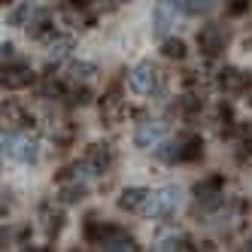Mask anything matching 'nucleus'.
<instances>
[{"label": "nucleus", "mask_w": 252, "mask_h": 252, "mask_svg": "<svg viewBox=\"0 0 252 252\" xmlns=\"http://www.w3.org/2000/svg\"><path fill=\"white\" fill-rule=\"evenodd\" d=\"M204 155V140L201 137H191L183 143V161H197Z\"/></svg>", "instance_id": "23"}, {"label": "nucleus", "mask_w": 252, "mask_h": 252, "mask_svg": "<svg viewBox=\"0 0 252 252\" xmlns=\"http://www.w3.org/2000/svg\"><path fill=\"white\" fill-rule=\"evenodd\" d=\"M3 152L22 164H33L40 158V143L25 131H3Z\"/></svg>", "instance_id": "2"}, {"label": "nucleus", "mask_w": 252, "mask_h": 252, "mask_svg": "<svg viewBox=\"0 0 252 252\" xmlns=\"http://www.w3.org/2000/svg\"><path fill=\"white\" fill-rule=\"evenodd\" d=\"M161 52H164V58H170V61H183L186 58V43L176 40V37H170V40L161 43Z\"/></svg>", "instance_id": "21"}, {"label": "nucleus", "mask_w": 252, "mask_h": 252, "mask_svg": "<svg viewBox=\"0 0 252 252\" xmlns=\"http://www.w3.org/2000/svg\"><path fill=\"white\" fill-rule=\"evenodd\" d=\"M167 134V125L164 122H143L137 125V131H134V143L140 149H155L161 140H164Z\"/></svg>", "instance_id": "5"}, {"label": "nucleus", "mask_w": 252, "mask_h": 252, "mask_svg": "<svg viewBox=\"0 0 252 252\" xmlns=\"http://www.w3.org/2000/svg\"><path fill=\"white\" fill-rule=\"evenodd\" d=\"M33 82V70L22 61H12V64H3V88L9 92H19V88H28Z\"/></svg>", "instance_id": "6"}, {"label": "nucleus", "mask_w": 252, "mask_h": 252, "mask_svg": "<svg viewBox=\"0 0 252 252\" xmlns=\"http://www.w3.org/2000/svg\"><path fill=\"white\" fill-rule=\"evenodd\" d=\"M249 249H252V237H249Z\"/></svg>", "instance_id": "28"}, {"label": "nucleus", "mask_w": 252, "mask_h": 252, "mask_svg": "<svg viewBox=\"0 0 252 252\" xmlns=\"http://www.w3.org/2000/svg\"><path fill=\"white\" fill-rule=\"evenodd\" d=\"M128 85L134 94H152L158 88V70L152 61H140L131 73H128Z\"/></svg>", "instance_id": "4"}, {"label": "nucleus", "mask_w": 252, "mask_h": 252, "mask_svg": "<svg viewBox=\"0 0 252 252\" xmlns=\"http://www.w3.org/2000/svg\"><path fill=\"white\" fill-rule=\"evenodd\" d=\"M94 76H97V67L88 61H70V67H67V79L73 85H88Z\"/></svg>", "instance_id": "15"}, {"label": "nucleus", "mask_w": 252, "mask_h": 252, "mask_svg": "<svg viewBox=\"0 0 252 252\" xmlns=\"http://www.w3.org/2000/svg\"><path fill=\"white\" fill-rule=\"evenodd\" d=\"M28 37L31 40H52L55 37V28H52V15L46 12V9H37L33 12V19L28 22Z\"/></svg>", "instance_id": "9"}, {"label": "nucleus", "mask_w": 252, "mask_h": 252, "mask_svg": "<svg viewBox=\"0 0 252 252\" xmlns=\"http://www.w3.org/2000/svg\"><path fill=\"white\" fill-rule=\"evenodd\" d=\"M155 249H161V252H186V249H191V240L186 237V234H176V231H170V234H161L158 237V243H155Z\"/></svg>", "instance_id": "16"}, {"label": "nucleus", "mask_w": 252, "mask_h": 252, "mask_svg": "<svg viewBox=\"0 0 252 252\" xmlns=\"http://www.w3.org/2000/svg\"><path fill=\"white\" fill-rule=\"evenodd\" d=\"M0 58H3V64H12L15 61V46L12 43H3V46H0Z\"/></svg>", "instance_id": "25"}, {"label": "nucleus", "mask_w": 252, "mask_h": 252, "mask_svg": "<svg viewBox=\"0 0 252 252\" xmlns=\"http://www.w3.org/2000/svg\"><path fill=\"white\" fill-rule=\"evenodd\" d=\"M222 183H225V179H222L219 173H213V176H207V179H204V183H197V186H194V194H197V201H201V197L222 194Z\"/></svg>", "instance_id": "20"}, {"label": "nucleus", "mask_w": 252, "mask_h": 252, "mask_svg": "<svg viewBox=\"0 0 252 252\" xmlns=\"http://www.w3.org/2000/svg\"><path fill=\"white\" fill-rule=\"evenodd\" d=\"M219 88L222 92H228V94H234V92H243L246 88V73H240L237 67H225V70H219Z\"/></svg>", "instance_id": "14"}, {"label": "nucleus", "mask_w": 252, "mask_h": 252, "mask_svg": "<svg viewBox=\"0 0 252 252\" xmlns=\"http://www.w3.org/2000/svg\"><path fill=\"white\" fill-rule=\"evenodd\" d=\"M73 52V37H52L49 40V61H64Z\"/></svg>", "instance_id": "18"}, {"label": "nucleus", "mask_w": 252, "mask_h": 252, "mask_svg": "<svg viewBox=\"0 0 252 252\" xmlns=\"http://www.w3.org/2000/svg\"><path fill=\"white\" fill-rule=\"evenodd\" d=\"M149 201V191L146 189H125L119 194V210H128V213H143V207H146Z\"/></svg>", "instance_id": "13"}, {"label": "nucleus", "mask_w": 252, "mask_h": 252, "mask_svg": "<svg viewBox=\"0 0 252 252\" xmlns=\"http://www.w3.org/2000/svg\"><path fill=\"white\" fill-rule=\"evenodd\" d=\"M125 100L119 97V92H110L103 100H100V119L106 122V125H119L122 119H125Z\"/></svg>", "instance_id": "10"}, {"label": "nucleus", "mask_w": 252, "mask_h": 252, "mask_svg": "<svg viewBox=\"0 0 252 252\" xmlns=\"http://www.w3.org/2000/svg\"><path fill=\"white\" fill-rule=\"evenodd\" d=\"M176 6L186 15H201V12H207L213 6V0H176Z\"/></svg>", "instance_id": "22"}, {"label": "nucleus", "mask_w": 252, "mask_h": 252, "mask_svg": "<svg viewBox=\"0 0 252 252\" xmlns=\"http://www.w3.org/2000/svg\"><path fill=\"white\" fill-rule=\"evenodd\" d=\"M3 3H9V0H3Z\"/></svg>", "instance_id": "29"}, {"label": "nucleus", "mask_w": 252, "mask_h": 252, "mask_svg": "<svg viewBox=\"0 0 252 252\" xmlns=\"http://www.w3.org/2000/svg\"><path fill=\"white\" fill-rule=\"evenodd\" d=\"M103 3H110V6H119V3H125V0H103Z\"/></svg>", "instance_id": "27"}, {"label": "nucleus", "mask_w": 252, "mask_h": 252, "mask_svg": "<svg viewBox=\"0 0 252 252\" xmlns=\"http://www.w3.org/2000/svg\"><path fill=\"white\" fill-rule=\"evenodd\" d=\"M155 158L164 161V164L183 161V143H158V146H155Z\"/></svg>", "instance_id": "19"}, {"label": "nucleus", "mask_w": 252, "mask_h": 252, "mask_svg": "<svg viewBox=\"0 0 252 252\" xmlns=\"http://www.w3.org/2000/svg\"><path fill=\"white\" fill-rule=\"evenodd\" d=\"M228 40H231L228 37V28L219 25V22H213V25L197 31V49H201L204 55H219V52L228 46Z\"/></svg>", "instance_id": "3"}, {"label": "nucleus", "mask_w": 252, "mask_h": 252, "mask_svg": "<svg viewBox=\"0 0 252 252\" xmlns=\"http://www.w3.org/2000/svg\"><path fill=\"white\" fill-rule=\"evenodd\" d=\"M246 9V0H234V6H231V12H243Z\"/></svg>", "instance_id": "26"}, {"label": "nucleus", "mask_w": 252, "mask_h": 252, "mask_svg": "<svg viewBox=\"0 0 252 252\" xmlns=\"http://www.w3.org/2000/svg\"><path fill=\"white\" fill-rule=\"evenodd\" d=\"M100 249H106V252H134V249H140L137 246V240L131 237V234H125L122 228H116V225H110L106 228V234L100 237V243H97Z\"/></svg>", "instance_id": "7"}, {"label": "nucleus", "mask_w": 252, "mask_h": 252, "mask_svg": "<svg viewBox=\"0 0 252 252\" xmlns=\"http://www.w3.org/2000/svg\"><path fill=\"white\" fill-rule=\"evenodd\" d=\"M40 225H43V231H46V237H49V240H52V237H58L61 228H64V213L55 210L52 204H43V207H40Z\"/></svg>", "instance_id": "11"}, {"label": "nucleus", "mask_w": 252, "mask_h": 252, "mask_svg": "<svg viewBox=\"0 0 252 252\" xmlns=\"http://www.w3.org/2000/svg\"><path fill=\"white\" fill-rule=\"evenodd\" d=\"M40 94H43V97H52V100H58V97H64V85H61L58 79H46V82L40 85Z\"/></svg>", "instance_id": "24"}, {"label": "nucleus", "mask_w": 252, "mask_h": 252, "mask_svg": "<svg viewBox=\"0 0 252 252\" xmlns=\"http://www.w3.org/2000/svg\"><path fill=\"white\" fill-rule=\"evenodd\" d=\"M82 161H85V167L92 170V176H97V173H106V167H110V161H113V152H110L106 143H94V146H88Z\"/></svg>", "instance_id": "8"}, {"label": "nucleus", "mask_w": 252, "mask_h": 252, "mask_svg": "<svg viewBox=\"0 0 252 252\" xmlns=\"http://www.w3.org/2000/svg\"><path fill=\"white\" fill-rule=\"evenodd\" d=\"M183 207V189L179 186H164L161 191H149V201L143 207V216L149 219H167Z\"/></svg>", "instance_id": "1"}, {"label": "nucleus", "mask_w": 252, "mask_h": 252, "mask_svg": "<svg viewBox=\"0 0 252 252\" xmlns=\"http://www.w3.org/2000/svg\"><path fill=\"white\" fill-rule=\"evenodd\" d=\"M33 12H37V6H33L31 0H25V3L12 6V9L6 12V22H9L12 28H28V22L33 19Z\"/></svg>", "instance_id": "17"}, {"label": "nucleus", "mask_w": 252, "mask_h": 252, "mask_svg": "<svg viewBox=\"0 0 252 252\" xmlns=\"http://www.w3.org/2000/svg\"><path fill=\"white\" fill-rule=\"evenodd\" d=\"M176 3H158L155 12H152V31L158 33V37H164V33L173 28V19H176Z\"/></svg>", "instance_id": "12"}]
</instances>
